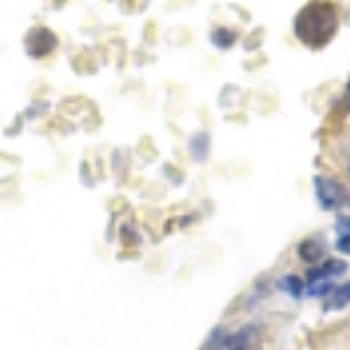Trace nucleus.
Listing matches in <instances>:
<instances>
[{
  "label": "nucleus",
  "mask_w": 350,
  "mask_h": 350,
  "mask_svg": "<svg viewBox=\"0 0 350 350\" xmlns=\"http://www.w3.org/2000/svg\"><path fill=\"white\" fill-rule=\"evenodd\" d=\"M338 31V12L336 5L329 0H310L299 10L295 19L297 38L308 47H325Z\"/></svg>",
  "instance_id": "nucleus-1"
},
{
  "label": "nucleus",
  "mask_w": 350,
  "mask_h": 350,
  "mask_svg": "<svg viewBox=\"0 0 350 350\" xmlns=\"http://www.w3.org/2000/svg\"><path fill=\"white\" fill-rule=\"evenodd\" d=\"M313 185H315V196H318L320 206L325 211H336L346 203L348 194H346V187L336 180L327 178V175H315L313 178Z\"/></svg>",
  "instance_id": "nucleus-2"
},
{
  "label": "nucleus",
  "mask_w": 350,
  "mask_h": 350,
  "mask_svg": "<svg viewBox=\"0 0 350 350\" xmlns=\"http://www.w3.org/2000/svg\"><path fill=\"white\" fill-rule=\"evenodd\" d=\"M348 271V264L343 259H323L318 267H310L306 273V283H313V280H334L338 275H343Z\"/></svg>",
  "instance_id": "nucleus-3"
},
{
  "label": "nucleus",
  "mask_w": 350,
  "mask_h": 350,
  "mask_svg": "<svg viewBox=\"0 0 350 350\" xmlns=\"http://www.w3.org/2000/svg\"><path fill=\"white\" fill-rule=\"evenodd\" d=\"M229 350H259V329L255 325H247L236 332L234 336L227 338L224 343Z\"/></svg>",
  "instance_id": "nucleus-4"
},
{
  "label": "nucleus",
  "mask_w": 350,
  "mask_h": 350,
  "mask_svg": "<svg viewBox=\"0 0 350 350\" xmlns=\"http://www.w3.org/2000/svg\"><path fill=\"white\" fill-rule=\"evenodd\" d=\"M297 252L306 264H318V262H323V259H325L327 247H325V243L320 239H306V241L299 243Z\"/></svg>",
  "instance_id": "nucleus-5"
},
{
  "label": "nucleus",
  "mask_w": 350,
  "mask_h": 350,
  "mask_svg": "<svg viewBox=\"0 0 350 350\" xmlns=\"http://www.w3.org/2000/svg\"><path fill=\"white\" fill-rule=\"evenodd\" d=\"M350 304V280L343 285L334 287L329 292V304H327V310H343Z\"/></svg>",
  "instance_id": "nucleus-6"
},
{
  "label": "nucleus",
  "mask_w": 350,
  "mask_h": 350,
  "mask_svg": "<svg viewBox=\"0 0 350 350\" xmlns=\"http://www.w3.org/2000/svg\"><path fill=\"white\" fill-rule=\"evenodd\" d=\"M336 247L350 255V217L343 215L336 219Z\"/></svg>",
  "instance_id": "nucleus-7"
},
{
  "label": "nucleus",
  "mask_w": 350,
  "mask_h": 350,
  "mask_svg": "<svg viewBox=\"0 0 350 350\" xmlns=\"http://www.w3.org/2000/svg\"><path fill=\"white\" fill-rule=\"evenodd\" d=\"M278 290L280 292H287L290 297H295V299H301L304 297V280L299 278V275H285V278H280L278 280Z\"/></svg>",
  "instance_id": "nucleus-8"
},
{
  "label": "nucleus",
  "mask_w": 350,
  "mask_h": 350,
  "mask_svg": "<svg viewBox=\"0 0 350 350\" xmlns=\"http://www.w3.org/2000/svg\"><path fill=\"white\" fill-rule=\"evenodd\" d=\"M332 290H334L332 280H313V283H308L306 295L308 297H325V295H329Z\"/></svg>",
  "instance_id": "nucleus-9"
},
{
  "label": "nucleus",
  "mask_w": 350,
  "mask_h": 350,
  "mask_svg": "<svg viewBox=\"0 0 350 350\" xmlns=\"http://www.w3.org/2000/svg\"><path fill=\"white\" fill-rule=\"evenodd\" d=\"M234 33L227 31V28H217L215 33H213V42L217 44V47H231L234 44Z\"/></svg>",
  "instance_id": "nucleus-10"
},
{
  "label": "nucleus",
  "mask_w": 350,
  "mask_h": 350,
  "mask_svg": "<svg viewBox=\"0 0 350 350\" xmlns=\"http://www.w3.org/2000/svg\"><path fill=\"white\" fill-rule=\"evenodd\" d=\"M348 105H350V87H348Z\"/></svg>",
  "instance_id": "nucleus-11"
}]
</instances>
